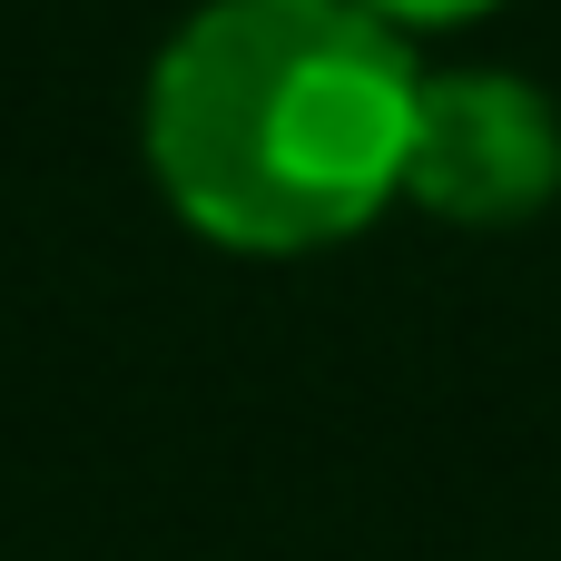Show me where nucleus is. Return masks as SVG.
I'll return each instance as SVG.
<instances>
[{
  "label": "nucleus",
  "mask_w": 561,
  "mask_h": 561,
  "mask_svg": "<svg viewBox=\"0 0 561 561\" xmlns=\"http://www.w3.org/2000/svg\"><path fill=\"white\" fill-rule=\"evenodd\" d=\"M355 10H375L385 30H444V20H483L493 0H355Z\"/></svg>",
  "instance_id": "nucleus-3"
},
{
  "label": "nucleus",
  "mask_w": 561,
  "mask_h": 561,
  "mask_svg": "<svg viewBox=\"0 0 561 561\" xmlns=\"http://www.w3.org/2000/svg\"><path fill=\"white\" fill-rule=\"evenodd\" d=\"M424 69L355 0H207L148 69V178L237 256L355 237L414 148Z\"/></svg>",
  "instance_id": "nucleus-1"
},
{
  "label": "nucleus",
  "mask_w": 561,
  "mask_h": 561,
  "mask_svg": "<svg viewBox=\"0 0 561 561\" xmlns=\"http://www.w3.org/2000/svg\"><path fill=\"white\" fill-rule=\"evenodd\" d=\"M561 187V108L513 69H454L414 99L404 197L454 227H513Z\"/></svg>",
  "instance_id": "nucleus-2"
}]
</instances>
